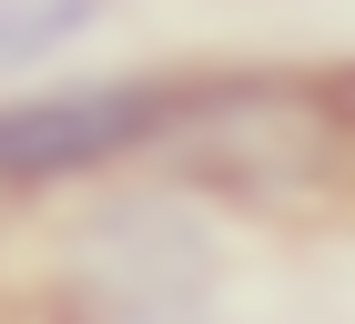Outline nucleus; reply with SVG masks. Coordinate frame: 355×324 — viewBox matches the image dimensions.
Returning a JSON list of instances; mask_svg holds the SVG:
<instances>
[{
    "label": "nucleus",
    "instance_id": "obj_3",
    "mask_svg": "<svg viewBox=\"0 0 355 324\" xmlns=\"http://www.w3.org/2000/svg\"><path fill=\"white\" fill-rule=\"evenodd\" d=\"M92 21H102V0H0V71L51 61L61 41H82Z\"/></svg>",
    "mask_w": 355,
    "mask_h": 324
},
{
    "label": "nucleus",
    "instance_id": "obj_2",
    "mask_svg": "<svg viewBox=\"0 0 355 324\" xmlns=\"http://www.w3.org/2000/svg\"><path fill=\"white\" fill-rule=\"evenodd\" d=\"M203 233L173 203H132V213L92 223V304L122 324H193L203 304Z\"/></svg>",
    "mask_w": 355,
    "mask_h": 324
},
{
    "label": "nucleus",
    "instance_id": "obj_1",
    "mask_svg": "<svg viewBox=\"0 0 355 324\" xmlns=\"http://www.w3.org/2000/svg\"><path fill=\"white\" fill-rule=\"evenodd\" d=\"M183 111H193V81H163V71L0 102V183H71V172H102L132 152H173Z\"/></svg>",
    "mask_w": 355,
    "mask_h": 324
}]
</instances>
